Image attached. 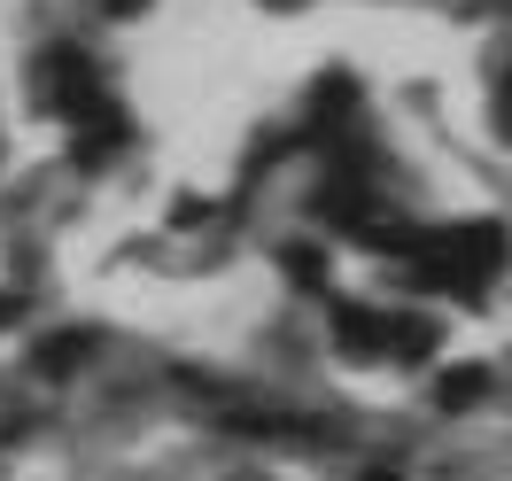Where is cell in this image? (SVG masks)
<instances>
[{"label":"cell","mask_w":512,"mask_h":481,"mask_svg":"<svg viewBox=\"0 0 512 481\" xmlns=\"http://www.w3.org/2000/svg\"><path fill=\"white\" fill-rule=\"evenodd\" d=\"M0 319H8V295H0Z\"/></svg>","instance_id":"obj_2"},{"label":"cell","mask_w":512,"mask_h":481,"mask_svg":"<svg viewBox=\"0 0 512 481\" xmlns=\"http://www.w3.org/2000/svg\"><path fill=\"white\" fill-rule=\"evenodd\" d=\"M109 8H117V16H132V8H148V0H109Z\"/></svg>","instance_id":"obj_1"}]
</instances>
